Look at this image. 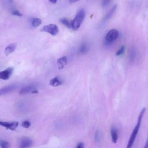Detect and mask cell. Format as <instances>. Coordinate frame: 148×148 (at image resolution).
<instances>
[{"mask_svg": "<svg viewBox=\"0 0 148 148\" xmlns=\"http://www.w3.org/2000/svg\"><path fill=\"white\" fill-rule=\"evenodd\" d=\"M145 111H146V108H144L142 109V110L140 112V114H139L138 117V120H137L135 128H134V130H133V131L131 133V136L129 138V140L128 141L127 148H131L132 147V145L134 143V141L136 139V136L138 134V132L139 131L140 125H141V123H142V120L143 115L145 113Z\"/></svg>", "mask_w": 148, "mask_h": 148, "instance_id": "obj_1", "label": "cell"}, {"mask_svg": "<svg viewBox=\"0 0 148 148\" xmlns=\"http://www.w3.org/2000/svg\"><path fill=\"white\" fill-rule=\"evenodd\" d=\"M86 16V12L84 9H81L76 15L75 18L71 21L72 29L77 30L82 24Z\"/></svg>", "mask_w": 148, "mask_h": 148, "instance_id": "obj_2", "label": "cell"}, {"mask_svg": "<svg viewBox=\"0 0 148 148\" xmlns=\"http://www.w3.org/2000/svg\"><path fill=\"white\" fill-rule=\"evenodd\" d=\"M119 32L116 29H110L106 34L104 42L105 44L106 45H110L113 43L119 38Z\"/></svg>", "mask_w": 148, "mask_h": 148, "instance_id": "obj_3", "label": "cell"}, {"mask_svg": "<svg viewBox=\"0 0 148 148\" xmlns=\"http://www.w3.org/2000/svg\"><path fill=\"white\" fill-rule=\"evenodd\" d=\"M42 31L47 32L53 36H55L58 32V28L54 24H50L43 27L42 29Z\"/></svg>", "mask_w": 148, "mask_h": 148, "instance_id": "obj_4", "label": "cell"}, {"mask_svg": "<svg viewBox=\"0 0 148 148\" xmlns=\"http://www.w3.org/2000/svg\"><path fill=\"white\" fill-rule=\"evenodd\" d=\"M38 90H36V87L32 85H29L26 87H24L22 88L20 91V95H24L27 94L28 93H38Z\"/></svg>", "mask_w": 148, "mask_h": 148, "instance_id": "obj_5", "label": "cell"}, {"mask_svg": "<svg viewBox=\"0 0 148 148\" xmlns=\"http://www.w3.org/2000/svg\"><path fill=\"white\" fill-rule=\"evenodd\" d=\"M20 148H29L33 145V141L28 138H21L18 143Z\"/></svg>", "mask_w": 148, "mask_h": 148, "instance_id": "obj_6", "label": "cell"}, {"mask_svg": "<svg viewBox=\"0 0 148 148\" xmlns=\"http://www.w3.org/2000/svg\"><path fill=\"white\" fill-rule=\"evenodd\" d=\"M13 71V68L12 67L8 68L7 69L2 71H0V79H2L4 80H8L12 75Z\"/></svg>", "mask_w": 148, "mask_h": 148, "instance_id": "obj_7", "label": "cell"}, {"mask_svg": "<svg viewBox=\"0 0 148 148\" xmlns=\"http://www.w3.org/2000/svg\"><path fill=\"white\" fill-rule=\"evenodd\" d=\"M18 122L13 121V122H6L2 121L0 120V125L6 128L7 129H9L10 130H14L18 126Z\"/></svg>", "mask_w": 148, "mask_h": 148, "instance_id": "obj_8", "label": "cell"}, {"mask_svg": "<svg viewBox=\"0 0 148 148\" xmlns=\"http://www.w3.org/2000/svg\"><path fill=\"white\" fill-rule=\"evenodd\" d=\"M16 88V85L12 84L5 87H3L0 89V96L5 95L6 94H8L12 91H13Z\"/></svg>", "mask_w": 148, "mask_h": 148, "instance_id": "obj_9", "label": "cell"}, {"mask_svg": "<svg viewBox=\"0 0 148 148\" xmlns=\"http://www.w3.org/2000/svg\"><path fill=\"white\" fill-rule=\"evenodd\" d=\"M63 82L58 76H56L51 79L49 82V84L53 87H57L62 84Z\"/></svg>", "mask_w": 148, "mask_h": 148, "instance_id": "obj_10", "label": "cell"}, {"mask_svg": "<svg viewBox=\"0 0 148 148\" xmlns=\"http://www.w3.org/2000/svg\"><path fill=\"white\" fill-rule=\"evenodd\" d=\"M110 135L112 142L116 143L118 140V133L116 128L113 125H112L110 128Z\"/></svg>", "mask_w": 148, "mask_h": 148, "instance_id": "obj_11", "label": "cell"}, {"mask_svg": "<svg viewBox=\"0 0 148 148\" xmlns=\"http://www.w3.org/2000/svg\"><path fill=\"white\" fill-rule=\"evenodd\" d=\"M67 64V57L66 56H63L57 60V65L58 69H61L64 68V66Z\"/></svg>", "mask_w": 148, "mask_h": 148, "instance_id": "obj_12", "label": "cell"}, {"mask_svg": "<svg viewBox=\"0 0 148 148\" xmlns=\"http://www.w3.org/2000/svg\"><path fill=\"white\" fill-rule=\"evenodd\" d=\"M16 47H17V44L16 43H14L10 44L7 47H6V48L5 49V54L6 56H8L9 54H11L12 53H13L16 50Z\"/></svg>", "mask_w": 148, "mask_h": 148, "instance_id": "obj_13", "label": "cell"}, {"mask_svg": "<svg viewBox=\"0 0 148 148\" xmlns=\"http://www.w3.org/2000/svg\"><path fill=\"white\" fill-rule=\"evenodd\" d=\"M116 8H117V5H114L112 8L106 14V15L104 16L103 17V21H106L107 20H109L112 16L113 15V14L114 13V12H116Z\"/></svg>", "mask_w": 148, "mask_h": 148, "instance_id": "obj_14", "label": "cell"}, {"mask_svg": "<svg viewBox=\"0 0 148 148\" xmlns=\"http://www.w3.org/2000/svg\"><path fill=\"white\" fill-rule=\"evenodd\" d=\"M136 56V50L134 48V47H132L131 48L130 52H129V59L130 61L131 62H133L135 61V59Z\"/></svg>", "mask_w": 148, "mask_h": 148, "instance_id": "obj_15", "label": "cell"}, {"mask_svg": "<svg viewBox=\"0 0 148 148\" xmlns=\"http://www.w3.org/2000/svg\"><path fill=\"white\" fill-rule=\"evenodd\" d=\"M60 21L62 24H63L65 27L72 28V25H71V21H70L69 19L66 18H62L60 19Z\"/></svg>", "mask_w": 148, "mask_h": 148, "instance_id": "obj_16", "label": "cell"}, {"mask_svg": "<svg viewBox=\"0 0 148 148\" xmlns=\"http://www.w3.org/2000/svg\"><path fill=\"white\" fill-rule=\"evenodd\" d=\"M88 49H89V47L87 43H83L80 46L79 51V53H80L82 54H84L88 51Z\"/></svg>", "mask_w": 148, "mask_h": 148, "instance_id": "obj_17", "label": "cell"}, {"mask_svg": "<svg viewBox=\"0 0 148 148\" xmlns=\"http://www.w3.org/2000/svg\"><path fill=\"white\" fill-rule=\"evenodd\" d=\"M10 143L5 140H0V147L1 148H10Z\"/></svg>", "mask_w": 148, "mask_h": 148, "instance_id": "obj_18", "label": "cell"}, {"mask_svg": "<svg viewBox=\"0 0 148 148\" xmlns=\"http://www.w3.org/2000/svg\"><path fill=\"white\" fill-rule=\"evenodd\" d=\"M41 23H42L41 19L38 18H35L32 21V25L34 27H38L39 25H40L41 24Z\"/></svg>", "mask_w": 148, "mask_h": 148, "instance_id": "obj_19", "label": "cell"}, {"mask_svg": "<svg viewBox=\"0 0 148 148\" xmlns=\"http://www.w3.org/2000/svg\"><path fill=\"white\" fill-rule=\"evenodd\" d=\"M125 50V47L124 46H123L116 51V55L117 56H121V55H122L124 53Z\"/></svg>", "mask_w": 148, "mask_h": 148, "instance_id": "obj_20", "label": "cell"}, {"mask_svg": "<svg viewBox=\"0 0 148 148\" xmlns=\"http://www.w3.org/2000/svg\"><path fill=\"white\" fill-rule=\"evenodd\" d=\"M31 123L29 121H24L22 123H21V126L24 128H28L30 127Z\"/></svg>", "mask_w": 148, "mask_h": 148, "instance_id": "obj_21", "label": "cell"}, {"mask_svg": "<svg viewBox=\"0 0 148 148\" xmlns=\"http://www.w3.org/2000/svg\"><path fill=\"white\" fill-rule=\"evenodd\" d=\"M12 14L13 15H14V16H19V17H21L23 16V14L18 10H13L12 12Z\"/></svg>", "mask_w": 148, "mask_h": 148, "instance_id": "obj_22", "label": "cell"}, {"mask_svg": "<svg viewBox=\"0 0 148 148\" xmlns=\"http://www.w3.org/2000/svg\"><path fill=\"white\" fill-rule=\"evenodd\" d=\"M111 0H103L102 2V6L103 8L107 6L110 2Z\"/></svg>", "mask_w": 148, "mask_h": 148, "instance_id": "obj_23", "label": "cell"}, {"mask_svg": "<svg viewBox=\"0 0 148 148\" xmlns=\"http://www.w3.org/2000/svg\"><path fill=\"white\" fill-rule=\"evenodd\" d=\"M84 143H82V142H80L77 144V146L76 147V148H84Z\"/></svg>", "mask_w": 148, "mask_h": 148, "instance_id": "obj_24", "label": "cell"}, {"mask_svg": "<svg viewBox=\"0 0 148 148\" xmlns=\"http://www.w3.org/2000/svg\"><path fill=\"white\" fill-rule=\"evenodd\" d=\"M94 138H95V140H98L99 139V132H98V131H96Z\"/></svg>", "mask_w": 148, "mask_h": 148, "instance_id": "obj_25", "label": "cell"}, {"mask_svg": "<svg viewBox=\"0 0 148 148\" xmlns=\"http://www.w3.org/2000/svg\"><path fill=\"white\" fill-rule=\"evenodd\" d=\"M143 148H148V136H147V140L146 141V143H145V145Z\"/></svg>", "mask_w": 148, "mask_h": 148, "instance_id": "obj_26", "label": "cell"}, {"mask_svg": "<svg viewBox=\"0 0 148 148\" xmlns=\"http://www.w3.org/2000/svg\"><path fill=\"white\" fill-rule=\"evenodd\" d=\"M78 1H79V0H69V2H71V3H75Z\"/></svg>", "mask_w": 148, "mask_h": 148, "instance_id": "obj_27", "label": "cell"}, {"mask_svg": "<svg viewBox=\"0 0 148 148\" xmlns=\"http://www.w3.org/2000/svg\"><path fill=\"white\" fill-rule=\"evenodd\" d=\"M49 1L53 3H56L57 1V0H49Z\"/></svg>", "mask_w": 148, "mask_h": 148, "instance_id": "obj_28", "label": "cell"}]
</instances>
